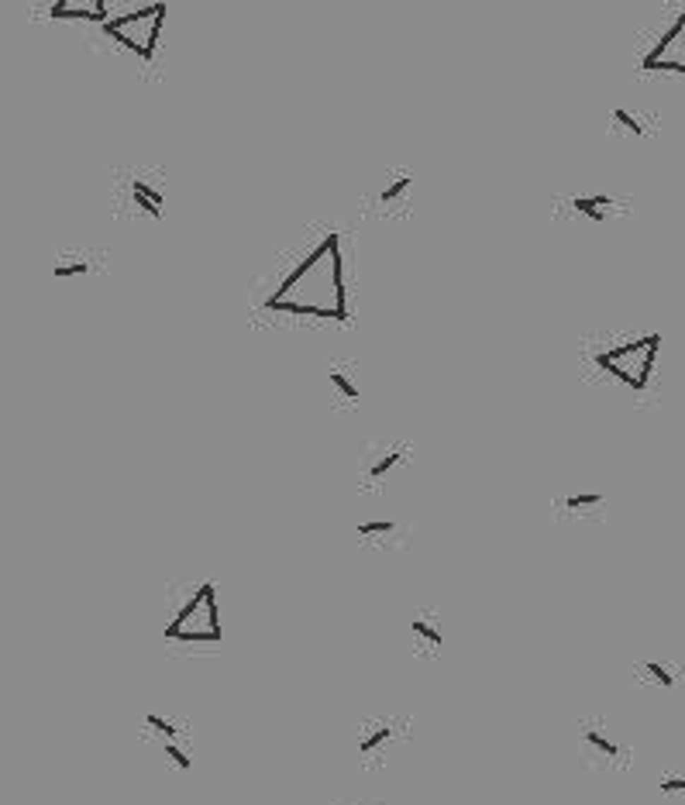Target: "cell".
I'll use <instances>...</instances> for the list:
<instances>
[{"instance_id":"cell-7","label":"cell","mask_w":685,"mask_h":805,"mask_svg":"<svg viewBox=\"0 0 685 805\" xmlns=\"http://www.w3.org/2000/svg\"><path fill=\"white\" fill-rule=\"evenodd\" d=\"M393 740H396V723H393V719L369 723V727L358 733V757H362V760H379L382 753L393 747Z\"/></svg>"},{"instance_id":"cell-6","label":"cell","mask_w":685,"mask_h":805,"mask_svg":"<svg viewBox=\"0 0 685 805\" xmlns=\"http://www.w3.org/2000/svg\"><path fill=\"white\" fill-rule=\"evenodd\" d=\"M579 747H582V760L585 764H592V760L613 764L616 757H623V747L609 736L603 723H585L579 733Z\"/></svg>"},{"instance_id":"cell-22","label":"cell","mask_w":685,"mask_h":805,"mask_svg":"<svg viewBox=\"0 0 685 805\" xmlns=\"http://www.w3.org/2000/svg\"><path fill=\"white\" fill-rule=\"evenodd\" d=\"M661 792H664V795L685 792V775H664V778H661Z\"/></svg>"},{"instance_id":"cell-3","label":"cell","mask_w":685,"mask_h":805,"mask_svg":"<svg viewBox=\"0 0 685 805\" xmlns=\"http://www.w3.org/2000/svg\"><path fill=\"white\" fill-rule=\"evenodd\" d=\"M658 334H644V338H633L627 344H616V348H603L592 355V362L599 372L613 375L616 382H623L627 389L644 392L648 382H651V372H655V358H658Z\"/></svg>"},{"instance_id":"cell-2","label":"cell","mask_w":685,"mask_h":805,"mask_svg":"<svg viewBox=\"0 0 685 805\" xmlns=\"http://www.w3.org/2000/svg\"><path fill=\"white\" fill-rule=\"evenodd\" d=\"M165 640H172V644H221L224 640L213 582H200L186 592V599L165 623Z\"/></svg>"},{"instance_id":"cell-12","label":"cell","mask_w":685,"mask_h":805,"mask_svg":"<svg viewBox=\"0 0 685 805\" xmlns=\"http://www.w3.org/2000/svg\"><path fill=\"white\" fill-rule=\"evenodd\" d=\"M128 193H131V204L138 210H145V213H152V217L162 213V193H158L152 182L131 180V182H128Z\"/></svg>"},{"instance_id":"cell-16","label":"cell","mask_w":685,"mask_h":805,"mask_svg":"<svg viewBox=\"0 0 685 805\" xmlns=\"http://www.w3.org/2000/svg\"><path fill=\"white\" fill-rule=\"evenodd\" d=\"M603 499H607L603 493H572V495H565V499L558 503V510H568V513H582V510L603 506Z\"/></svg>"},{"instance_id":"cell-15","label":"cell","mask_w":685,"mask_h":805,"mask_svg":"<svg viewBox=\"0 0 685 805\" xmlns=\"http://www.w3.org/2000/svg\"><path fill=\"white\" fill-rule=\"evenodd\" d=\"M107 4H55L52 7V18H86V21H107Z\"/></svg>"},{"instance_id":"cell-14","label":"cell","mask_w":685,"mask_h":805,"mask_svg":"<svg viewBox=\"0 0 685 805\" xmlns=\"http://www.w3.org/2000/svg\"><path fill=\"white\" fill-rule=\"evenodd\" d=\"M609 128H616V131H631V134H637V138H644L648 134V121H644V114L640 110H633V107L627 104H620L613 114H609Z\"/></svg>"},{"instance_id":"cell-17","label":"cell","mask_w":685,"mask_h":805,"mask_svg":"<svg viewBox=\"0 0 685 805\" xmlns=\"http://www.w3.org/2000/svg\"><path fill=\"white\" fill-rule=\"evenodd\" d=\"M640 675H648L651 681H658V685H664V688H672V685H679V675L668 668V664H661V661H644L640 668H637Z\"/></svg>"},{"instance_id":"cell-18","label":"cell","mask_w":685,"mask_h":805,"mask_svg":"<svg viewBox=\"0 0 685 805\" xmlns=\"http://www.w3.org/2000/svg\"><path fill=\"white\" fill-rule=\"evenodd\" d=\"M145 727L152 729V733H158V736H162L165 744H172V740H176V736L183 733V729H180L176 723H172V719H165V716H158V712H148V716H145Z\"/></svg>"},{"instance_id":"cell-8","label":"cell","mask_w":685,"mask_h":805,"mask_svg":"<svg viewBox=\"0 0 685 805\" xmlns=\"http://www.w3.org/2000/svg\"><path fill=\"white\" fill-rule=\"evenodd\" d=\"M410 630H414V640L417 647L427 650V654H438L441 644H445V630H441V620L434 613H414L410 620Z\"/></svg>"},{"instance_id":"cell-19","label":"cell","mask_w":685,"mask_h":805,"mask_svg":"<svg viewBox=\"0 0 685 805\" xmlns=\"http://www.w3.org/2000/svg\"><path fill=\"white\" fill-rule=\"evenodd\" d=\"M162 753H165V760H169L176 771H189V768H193V753L186 751L183 744H176V740H172V744H165Z\"/></svg>"},{"instance_id":"cell-9","label":"cell","mask_w":685,"mask_h":805,"mask_svg":"<svg viewBox=\"0 0 685 805\" xmlns=\"http://www.w3.org/2000/svg\"><path fill=\"white\" fill-rule=\"evenodd\" d=\"M403 458H406V447H399V444H393V447H379L375 454H365V482H369V486H379Z\"/></svg>"},{"instance_id":"cell-10","label":"cell","mask_w":685,"mask_h":805,"mask_svg":"<svg viewBox=\"0 0 685 805\" xmlns=\"http://www.w3.org/2000/svg\"><path fill=\"white\" fill-rule=\"evenodd\" d=\"M572 207H575V213L596 221V224H607L609 217L616 213V200H613L609 193H592V196H575Z\"/></svg>"},{"instance_id":"cell-21","label":"cell","mask_w":685,"mask_h":805,"mask_svg":"<svg viewBox=\"0 0 685 805\" xmlns=\"http://www.w3.org/2000/svg\"><path fill=\"white\" fill-rule=\"evenodd\" d=\"M396 527H393V519H372V523H358V537L362 541H369V537H386V534H393Z\"/></svg>"},{"instance_id":"cell-20","label":"cell","mask_w":685,"mask_h":805,"mask_svg":"<svg viewBox=\"0 0 685 805\" xmlns=\"http://www.w3.org/2000/svg\"><path fill=\"white\" fill-rule=\"evenodd\" d=\"M90 272V259H62L55 262V279H76Z\"/></svg>"},{"instance_id":"cell-13","label":"cell","mask_w":685,"mask_h":805,"mask_svg":"<svg viewBox=\"0 0 685 805\" xmlns=\"http://www.w3.org/2000/svg\"><path fill=\"white\" fill-rule=\"evenodd\" d=\"M410 186H414V176H410V172H396L393 180H390L386 186H382V189H379L375 204H379V207H399V204H406V193H410Z\"/></svg>"},{"instance_id":"cell-5","label":"cell","mask_w":685,"mask_h":805,"mask_svg":"<svg viewBox=\"0 0 685 805\" xmlns=\"http://www.w3.org/2000/svg\"><path fill=\"white\" fill-rule=\"evenodd\" d=\"M640 69H648V73H685V11H679L672 28L640 55Z\"/></svg>"},{"instance_id":"cell-11","label":"cell","mask_w":685,"mask_h":805,"mask_svg":"<svg viewBox=\"0 0 685 805\" xmlns=\"http://www.w3.org/2000/svg\"><path fill=\"white\" fill-rule=\"evenodd\" d=\"M327 379H331V389L338 392V399H341L344 406H355V403H358L362 389H358V382H355V372H351L348 365H331Z\"/></svg>"},{"instance_id":"cell-1","label":"cell","mask_w":685,"mask_h":805,"mask_svg":"<svg viewBox=\"0 0 685 805\" xmlns=\"http://www.w3.org/2000/svg\"><path fill=\"white\" fill-rule=\"evenodd\" d=\"M269 310L293 317L348 320V286H344L341 237L331 231L286 272V279L269 296Z\"/></svg>"},{"instance_id":"cell-4","label":"cell","mask_w":685,"mask_h":805,"mask_svg":"<svg viewBox=\"0 0 685 805\" xmlns=\"http://www.w3.org/2000/svg\"><path fill=\"white\" fill-rule=\"evenodd\" d=\"M162 21H165V7L152 4V7H138L131 14L104 21V35L114 38L117 45H124L128 52H134L141 62H152L158 49V35H162Z\"/></svg>"}]
</instances>
